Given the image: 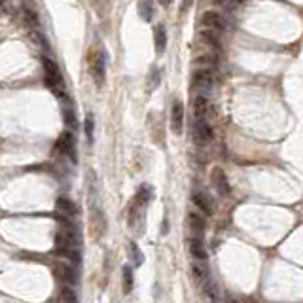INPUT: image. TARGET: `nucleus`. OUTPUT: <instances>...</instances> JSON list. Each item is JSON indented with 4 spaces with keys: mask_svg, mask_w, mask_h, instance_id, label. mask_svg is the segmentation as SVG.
Returning a JSON list of instances; mask_svg holds the SVG:
<instances>
[{
    "mask_svg": "<svg viewBox=\"0 0 303 303\" xmlns=\"http://www.w3.org/2000/svg\"><path fill=\"white\" fill-rule=\"evenodd\" d=\"M59 229L55 233V252L65 260H70V264L80 267L82 264V237L78 227L74 225V220L59 218Z\"/></svg>",
    "mask_w": 303,
    "mask_h": 303,
    "instance_id": "nucleus-1",
    "label": "nucleus"
},
{
    "mask_svg": "<svg viewBox=\"0 0 303 303\" xmlns=\"http://www.w3.org/2000/svg\"><path fill=\"white\" fill-rule=\"evenodd\" d=\"M214 139L212 127L209 125L207 117H194V142L197 146H205Z\"/></svg>",
    "mask_w": 303,
    "mask_h": 303,
    "instance_id": "nucleus-2",
    "label": "nucleus"
},
{
    "mask_svg": "<svg viewBox=\"0 0 303 303\" xmlns=\"http://www.w3.org/2000/svg\"><path fill=\"white\" fill-rule=\"evenodd\" d=\"M91 76H93L97 87L104 86L106 80V55L104 51H97L91 59Z\"/></svg>",
    "mask_w": 303,
    "mask_h": 303,
    "instance_id": "nucleus-3",
    "label": "nucleus"
},
{
    "mask_svg": "<svg viewBox=\"0 0 303 303\" xmlns=\"http://www.w3.org/2000/svg\"><path fill=\"white\" fill-rule=\"evenodd\" d=\"M57 148L61 150L65 156H69L70 161H78V154H76V140H74V135H72V131L70 129H67V131L61 133V137H59V140H57Z\"/></svg>",
    "mask_w": 303,
    "mask_h": 303,
    "instance_id": "nucleus-4",
    "label": "nucleus"
},
{
    "mask_svg": "<svg viewBox=\"0 0 303 303\" xmlns=\"http://www.w3.org/2000/svg\"><path fill=\"white\" fill-rule=\"evenodd\" d=\"M210 182H212V186L214 190L218 192V195H225L231 194V186H229V180H227V174L224 172L222 167H214L212 171H210Z\"/></svg>",
    "mask_w": 303,
    "mask_h": 303,
    "instance_id": "nucleus-5",
    "label": "nucleus"
},
{
    "mask_svg": "<svg viewBox=\"0 0 303 303\" xmlns=\"http://www.w3.org/2000/svg\"><path fill=\"white\" fill-rule=\"evenodd\" d=\"M57 279L61 280L63 284H69V286H74V284H78V269H76V265L74 264H59L57 265Z\"/></svg>",
    "mask_w": 303,
    "mask_h": 303,
    "instance_id": "nucleus-6",
    "label": "nucleus"
},
{
    "mask_svg": "<svg viewBox=\"0 0 303 303\" xmlns=\"http://www.w3.org/2000/svg\"><path fill=\"white\" fill-rule=\"evenodd\" d=\"M201 27H207V29H214V31H224L225 29V19L224 16L216 12V10H207L205 14L199 19Z\"/></svg>",
    "mask_w": 303,
    "mask_h": 303,
    "instance_id": "nucleus-7",
    "label": "nucleus"
},
{
    "mask_svg": "<svg viewBox=\"0 0 303 303\" xmlns=\"http://www.w3.org/2000/svg\"><path fill=\"white\" fill-rule=\"evenodd\" d=\"M194 86L195 89L199 91V95H207L212 89V86H214V80H212V74H210V70H197L194 74Z\"/></svg>",
    "mask_w": 303,
    "mask_h": 303,
    "instance_id": "nucleus-8",
    "label": "nucleus"
},
{
    "mask_svg": "<svg viewBox=\"0 0 303 303\" xmlns=\"http://www.w3.org/2000/svg\"><path fill=\"white\" fill-rule=\"evenodd\" d=\"M182 129H184V106H182V101L174 99L171 108V131L178 137L182 135Z\"/></svg>",
    "mask_w": 303,
    "mask_h": 303,
    "instance_id": "nucleus-9",
    "label": "nucleus"
},
{
    "mask_svg": "<svg viewBox=\"0 0 303 303\" xmlns=\"http://www.w3.org/2000/svg\"><path fill=\"white\" fill-rule=\"evenodd\" d=\"M61 99V114H63V122H65V125L69 127V129H74L76 127V108H74V104H72V101H70L69 95H63V97H59Z\"/></svg>",
    "mask_w": 303,
    "mask_h": 303,
    "instance_id": "nucleus-10",
    "label": "nucleus"
},
{
    "mask_svg": "<svg viewBox=\"0 0 303 303\" xmlns=\"http://www.w3.org/2000/svg\"><path fill=\"white\" fill-rule=\"evenodd\" d=\"M188 227H190V239H203L205 237V220L197 212L188 214Z\"/></svg>",
    "mask_w": 303,
    "mask_h": 303,
    "instance_id": "nucleus-11",
    "label": "nucleus"
},
{
    "mask_svg": "<svg viewBox=\"0 0 303 303\" xmlns=\"http://www.w3.org/2000/svg\"><path fill=\"white\" fill-rule=\"evenodd\" d=\"M57 212H59L63 218L74 220V218L78 216V207L70 201L69 197H59V199H57Z\"/></svg>",
    "mask_w": 303,
    "mask_h": 303,
    "instance_id": "nucleus-12",
    "label": "nucleus"
},
{
    "mask_svg": "<svg viewBox=\"0 0 303 303\" xmlns=\"http://www.w3.org/2000/svg\"><path fill=\"white\" fill-rule=\"evenodd\" d=\"M192 201H194V205L201 210L203 214H212V210L214 209H212V203H210V199L207 197V194H203V192H194Z\"/></svg>",
    "mask_w": 303,
    "mask_h": 303,
    "instance_id": "nucleus-13",
    "label": "nucleus"
},
{
    "mask_svg": "<svg viewBox=\"0 0 303 303\" xmlns=\"http://www.w3.org/2000/svg\"><path fill=\"white\" fill-rule=\"evenodd\" d=\"M154 42H156V53L163 55L165 47H167V31H165L163 25L154 27Z\"/></svg>",
    "mask_w": 303,
    "mask_h": 303,
    "instance_id": "nucleus-14",
    "label": "nucleus"
},
{
    "mask_svg": "<svg viewBox=\"0 0 303 303\" xmlns=\"http://www.w3.org/2000/svg\"><path fill=\"white\" fill-rule=\"evenodd\" d=\"M190 254H192L194 260L207 262V250H205L203 239H190Z\"/></svg>",
    "mask_w": 303,
    "mask_h": 303,
    "instance_id": "nucleus-15",
    "label": "nucleus"
},
{
    "mask_svg": "<svg viewBox=\"0 0 303 303\" xmlns=\"http://www.w3.org/2000/svg\"><path fill=\"white\" fill-rule=\"evenodd\" d=\"M197 36H199V40H203L205 44H209V46L220 47V36H218V31H214V29H207V27H203Z\"/></svg>",
    "mask_w": 303,
    "mask_h": 303,
    "instance_id": "nucleus-16",
    "label": "nucleus"
},
{
    "mask_svg": "<svg viewBox=\"0 0 303 303\" xmlns=\"http://www.w3.org/2000/svg\"><path fill=\"white\" fill-rule=\"evenodd\" d=\"M194 275L199 284H207L209 282V269H207V262H199L195 260L194 264Z\"/></svg>",
    "mask_w": 303,
    "mask_h": 303,
    "instance_id": "nucleus-17",
    "label": "nucleus"
},
{
    "mask_svg": "<svg viewBox=\"0 0 303 303\" xmlns=\"http://www.w3.org/2000/svg\"><path fill=\"white\" fill-rule=\"evenodd\" d=\"M139 16L142 21H152L154 17V0H139Z\"/></svg>",
    "mask_w": 303,
    "mask_h": 303,
    "instance_id": "nucleus-18",
    "label": "nucleus"
},
{
    "mask_svg": "<svg viewBox=\"0 0 303 303\" xmlns=\"http://www.w3.org/2000/svg\"><path fill=\"white\" fill-rule=\"evenodd\" d=\"M209 112V102L205 95H197V99L194 101V117H207Z\"/></svg>",
    "mask_w": 303,
    "mask_h": 303,
    "instance_id": "nucleus-19",
    "label": "nucleus"
},
{
    "mask_svg": "<svg viewBox=\"0 0 303 303\" xmlns=\"http://www.w3.org/2000/svg\"><path fill=\"white\" fill-rule=\"evenodd\" d=\"M59 303H78V297H76V292L72 290V286L63 284L61 292H59Z\"/></svg>",
    "mask_w": 303,
    "mask_h": 303,
    "instance_id": "nucleus-20",
    "label": "nucleus"
},
{
    "mask_svg": "<svg viewBox=\"0 0 303 303\" xmlns=\"http://www.w3.org/2000/svg\"><path fill=\"white\" fill-rule=\"evenodd\" d=\"M129 258H131V262L137 265V267L144 264V254H142V250L139 249L137 243H133V241L129 243Z\"/></svg>",
    "mask_w": 303,
    "mask_h": 303,
    "instance_id": "nucleus-21",
    "label": "nucleus"
},
{
    "mask_svg": "<svg viewBox=\"0 0 303 303\" xmlns=\"http://www.w3.org/2000/svg\"><path fill=\"white\" fill-rule=\"evenodd\" d=\"M122 279H124V294H131L133 290V267L131 265H124L122 269Z\"/></svg>",
    "mask_w": 303,
    "mask_h": 303,
    "instance_id": "nucleus-22",
    "label": "nucleus"
},
{
    "mask_svg": "<svg viewBox=\"0 0 303 303\" xmlns=\"http://www.w3.org/2000/svg\"><path fill=\"white\" fill-rule=\"evenodd\" d=\"M84 131H86V139L91 142V140H93V131H95L93 114H87L86 116V122H84Z\"/></svg>",
    "mask_w": 303,
    "mask_h": 303,
    "instance_id": "nucleus-23",
    "label": "nucleus"
},
{
    "mask_svg": "<svg viewBox=\"0 0 303 303\" xmlns=\"http://www.w3.org/2000/svg\"><path fill=\"white\" fill-rule=\"evenodd\" d=\"M159 80H161V72H159V69H154V70H152V74L148 76V89H150V91L157 89V86H159Z\"/></svg>",
    "mask_w": 303,
    "mask_h": 303,
    "instance_id": "nucleus-24",
    "label": "nucleus"
},
{
    "mask_svg": "<svg viewBox=\"0 0 303 303\" xmlns=\"http://www.w3.org/2000/svg\"><path fill=\"white\" fill-rule=\"evenodd\" d=\"M218 6H222L227 12H235L243 4V0H214Z\"/></svg>",
    "mask_w": 303,
    "mask_h": 303,
    "instance_id": "nucleus-25",
    "label": "nucleus"
},
{
    "mask_svg": "<svg viewBox=\"0 0 303 303\" xmlns=\"http://www.w3.org/2000/svg\"><path fill=\"white\" fill-rule=\"evenodd\" d=\"M25 19H27V23L31 25L32 29H36V27H38V16H36V12H34V10L25 8Z\"/></svg>",
    "mask_w": 303,
    "mask_h": 303,
    "instance_id": "nucleus-26",
    "label": "nucleus"
},
{
    "mask_svg": "<svg viewBox=\"0 0 303 303\" xmlns=\"http://www.w3.org/2000/svg\"><path fill=\"white\" fill-rule=\"evenodd\" d=\"M192 2H194V0H184V2H182V12H188L190 6H192Z\"/></svg>",
    "mask_w": 303,
    "mask_h": 303,
    "instance_id": "nucleus-27",
    "label": "nucleus"
},
{
    "mask_svg": "<svg viewBox=\"0 0 303 303\" xmlns=\"http://www.w3.org/2000/svg\"><path fill=\"white\" fill-rule=\"evenodd\" d=\"M159 2H161V4H163V6H169V4H171L172 0H159Z\"/></svg>",
    "mask_w": 303,
    "mask_h": 303,
    "instance_id": "nucleus-28",
    "label": "nucleus"
},
{
    "mask_svg": "<svg viewBox=\"0 0 303 303\" xmlns=\"http://www.w3.org/2000/svg\"><path fill=\"white\" fill-rule=\"evenodd\" d=\"M212 303H220V301H212Z\"/></svg>",
    "mask_w": 303,
    "mask_h": 303,
    "instance_id": "nucleus-29",
    "label": "nucleus"
}]
</instances>
